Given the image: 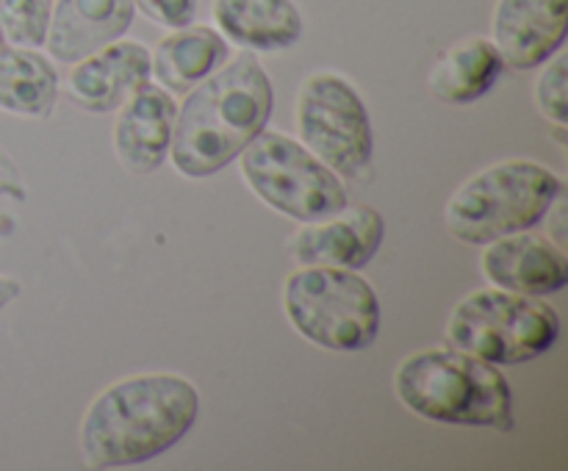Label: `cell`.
<instances>
[{
    "label": "cell",
    "mask_w": 568,
    "mask_h": 471,
    "mask_svg": "<svg viewBox=\"0 0 568 471\" xmlns=\"http://www.w3.org/2000/svg\"><path fill=\"white\" fill-rule=\"evenodd\" d=\"M197 388L178 375H136L105 388L81 421L89 469L148 463L175 447L197 421Z\"/></svg>",
    "instance_id": "6da1fadb"
},
{
    "label": "cell",
    "mask_w": 568,
    "mask_h": 471,
    "mask_svg": "<svg viewBox=\"0 0 568 471\" xmlns=\"http://www.w3.org/2000/svg\"><path fill=\"white\" fill-rule=\"evenodd\" d=\"M272 81L250 53L192 89L175 114L172 164L186 177H209L225 170L261 131L272 114Z\"/></svg>",
    "instance_id": "7a4b0ae2"
},
{
    "label": "cell",
    "mask_w": 568,
    "mask_h": 471,
    "mask_svg": "<svg viewBox=\"0 0 568 471\" xmlns=\"http://www.w3.org/2000/svg\"><path fill=\"white\" fill-rule=\"evenodd\" d=\"M399 402L442 424L514 430V393L503 371L464 349H422L394 377Z\"/></svg>",
    "instance_id": "3957f363"
},
{
    "label": "cell",
    "mask_w": 568,
    "mask_h": 471,
    "mask_svg": "<svg viewBox=\"0 0 568 471\" xmlns=\"http://www.w3.org/2000/svg\"><path fill=\"white\" fill-rule=\"evenodd\" d=\"M564 183L536 161H505L469 177L447 203V227L464 244H491L536 227L560 199Z\"/></svg>",
    "instance_id": "277c9868"
},
{
    "label": "cell",
    "mask_w": 568,
    "mask_h": 471,
    "mask_svg": "<svg viewBox=\"0 0 568 471\" xmlns=\"http://www.w3.org/2000/svg\"><path fill=\"white\" fill-rule=\"evenodd\" d=\"M286 316L300 336L333 352H361L381 332V303L355 269L303 266L286 280Z\"/></svg>",
    "instance_id": "5b68a950"
},
{
    "label": "cell",
    "mask_w": 568,
    "mask_h": 471,
    "mask_svg": "<svg viewBox=\"0 0 568 471\" xmlns=\"http://www.w3.org/2000/svg\"><path fill=\"white\" fill-rule=\"evenodd\" d=\"M560 336V316L538 297L483 288L469 294L449 319V347L477 355L494 366L541 358Z\"/></svg>",
    "instance_id": "8992f818"
},
{
    "label": "cell",
    "mask_w": 568,
    "mask_h": 471,
    "mask_svg": "<svg viewBox=\"0 0 568 471\" xmlns=\"http://www.w3.org/2000/svg\"><path fill=\"white\" fill-rule=\"evenodd\" d=\"M239 155L250 188L292 219H325L347 205L342 177L283 133L261 131Z\"/></svg>",
    "instance_id": "52a82bcc"
},
{
    "label": "cell",
    "mask_w": 568,
    "mask_h": 471,
    "mask_svg": "<svg viewBox=\"0 0 568 471\" xmlns=\"http://www.w3.org/2000/svg\"><path fill=\"white\" fill-rule=\"evenodd\" d=\"M305 147L344 177H364L372 164V122L364 100L342 75L308 78L297 98Z\"/></svg>",
    "instance_id": "ba28073f"
},
{
    "label": "cell",
    "mask_w": 568,
    "mask_h": 471,
    "mask_svg": "<svg viewBox=\"0 0 568 471\" xmlns=\"http://www.w3.org/2000/svg\"><path fill=\"white\" fill-rule=\"evenodd\" d=\"M386 222L381 211L355 205L336 211L325 219L305 222L294 236L292 255L303 266H338V269H364L381 249Z\"/></svg>",
    "instance_id": "9c48e42d"
},
{
    "label": "cell",
    "mask_w": 568,
    "mask_h": 471,
    "mask_svg": "<svg viewBox=\"0 0 568 471\" xmlns=\"http://www.w3.org/2000/svg\"><path fill=\"white\" fill-rule=\"evenodd\" d=\"M568 0H497L494 44L510 70L547 64L566 42Z\"/></svg>",
    "instance_id": "30bf717a"
},
{
    "label": "cell",
    "mask_w": 568,
    "mask_h": 471,
    "mask_svg": "<svg viewBox=\"0 0 568 471\" xmlns=\"http://www.w3.org/2000/svg\"><path fill=\"white\" fill-rule=\"evenodd\" d=\"M150 81V53L139 42H111L78 61L67 81L72 103L92 114L114 111Z\"/></svg>",
    "instance_id": "8fae6325"
},
{
    "label": "cell",
    "mask_w": 568,
    "mask_h": 471,
    "mask_svg": "<svg viewBox=\"0 0 568 471\" xmlns=\"http://www.w3.org/2000/svg\"><path fill=\"white\" fill-rule=\"evenodd\" d=\"M483 275L503 291L525 297H547L568 283V258L564 249L525 231L497 238L483 255Z\"/></svg>",
    "instance_id": "7c38bea8"
},
{
    "label": "cell",
    "mask_w": 568,
    "mask_h": 471,
    "mask_svg": "<svg viewBox=\"0 0 568 471\" xmlns=\"http://www.w3.org/2000/svg\"><path fill=\"white\" fill-rule=\"evenodd\" d=\"M178 105L166 89L144 83L128 98L114 125V147L122 164L136 175H150L170 155Z\"/></svg>",
    "instance_id": "4fadbf2b"
},
{
    "label": "cell",
    "mask_w": 568,
    "mask_h": 471,
    "mask_svg": "<svg viewBox=\"0 0 568 471\" xmlns=\"http://www.w3.org/2000/svg\"><path fill=\"white\" fill-rule=\"evenodd\" d=\"M133 0H59L50 11L48 53L64 64L116 42L133 22Z\"/></svg>",
    "instance_id": "5bb4252c"
},
{
    "label": "cell",
    "mask_w": 568,
    "mask_h": 471,
    "mask_svg": "<svg viewBox=\"0 0 568 471\" xmlns=\"http://www.w3.org/2000/svg\"><path fill=\"white\" fill-rule=\"evenodd\" d=\"M214 20L227 39L261 53L292 48L305 31L294 0H214Z\"/></svg>",
    "instance_id": "9a60e30c"
},
{
    "label": "cell",
    "mask_w": 568,
    "mask_h": 471,
    "mask_svg": "<svg viewBox=\"0 0 568 471\" xmlns=\"http://www.w3.org/2000/svg\"><path fill=\"white\" fill-rule=\"evenodd\" d=\"M175 33L164 37L150 55V72L161 81L166 92H189L203 78L220 70L231 50L227 42L209 25L172 28Z\"/></svg>",
    "instance_id": "2e32d148"
},
{
    "label": "cell",
    "mask_w": 568,
    "mask_h": 471,
    "mask_svg": "<svg viewBox=\"0 0 568 471\" xmlns=\"http://www.w3.org/2000/svg\"><path fill=\"white\" fill-rule=\"evenodd\" d=\"M505 61L491 39L471 37L453 44L430 70V89L438 100L469 105L499 81Z\"/></svg>",
    "instance_id": "e0dca14e"
},
{
    "label": "cell",
    "mask_w": 568,
    "mask_h": 471,
    "mask_svg": "<svg viewBox=\"0 0 568 471\" xmlns=\"http://www.w3.org/2000/svg\"><path fill=\"white\" fill-rule=\"evenodd\" d=\"M59 75L31 48H0V109L20 116H48L55 105Z\"/></svg>",
    "instance_id": "ac0fdd59"
},
{
    "label": "cell",
    "mask_w": 568,
    "mask_h": 471,
    "mask_svg": "<svg viewBox=\"0 0 568 471\" xmlns=\"http://www.w3.org/2000/svg\"><path fill=\"white\" fill-rule=\"evenodd\" d=\"M53 0H0V31L17 48H39L48 37Z\"/></svg>",
    "instance_id": "d6986e66"
},
{
    "label": "cell",
    "mask_w": 568,
    "mask_h": 471,
    "mask_svg": "<svg viewBox=\"0 0 568 471\" xmlns=\"http://www.w3.org/2000/svg\"><path fill=\"white\" fill-rule=\"evenodd\" d=\"M566 55H552V61L547 64V70L541 72L536 83V100L541 114H547L555 125H566Z\"/></svg>",
    "instance_id": "ffe728a7"
},
{
    "label": "cell",
    "mask_w": 568,
    "mask_h": 471,
    "mask_svg": "<svg viewBox=\"0 0 568 471\" xmlns=\"http://www.w3.org/2000/svg\"><path fill=\"white\" fill-rule=\"evenodd\" d=\"M133 9L164 28H183L197 14V0H133Z\"/></svg>",
    "instance_id": "44dd1931"
},
{
    "label": "cell",
    "mask_w": 568,
    "mask_h": 471,
    "mask_svg": "<svg viewBox=\"0 0 568 471\" xmlns=\"http://www.w3.org/2000/svg\"><path fill=\"white\" fill-rule=\"evenodd\" d=\"M20 192V183H17V170L3 153H0V194H14Z\"/></svg>",
    "instance_id": "7402d4cb"
},
{
    "label": "cell",
    "mask_w": 568,
    "mask_h": 471,
    "mask_svg": "<svg viewBox=\"0 0 568 471\" xmlns=\"http://www.w3.org/2000/svg\"><path fill=\"white\" fill-rule=\"evenodd\" d=\"M17 294H20V283L11 280V277L0 275V310H3L6 305L17 297Z\"/></svg>",
    "instance_id": "603a6c76"
},
{
    "label": "cell",
    "mask_w": 568,
    "mask_h": 471,
    "mask_svg": "<svg viewBox=\"0 0 568 471\" xmlns=\"http://www.w3.org/2000/svg\"><path fill=\"white\" fill-rule=\"evenodd\" d=\"M0 48H3V31H0Z\"/></svg>",
    "instance_id": "cb8c5ba5"
}]
</instances>
